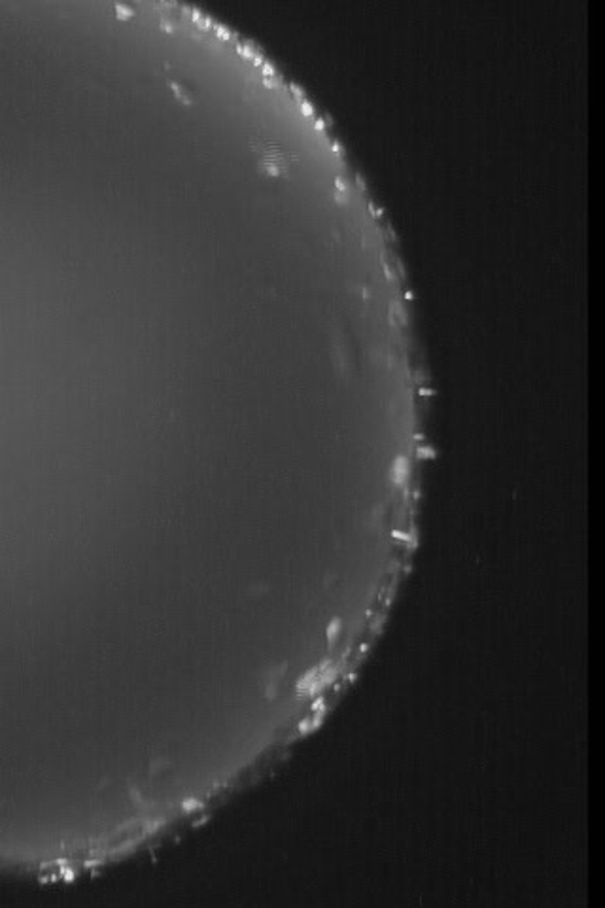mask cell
Segmentation results:
<instances>
[{
	"instance_id": "1",
	"label": "cell",
	"mask_w": 605,
	"mask_h": 908,
	"mask_svg": "<svg viewBox=\"0 0 605 908\" xmlns=\"http://www.w3.org/2000/svg\"><path fill=\"white\" fill-rule=\"evenodd\" d=\"M251 150H254L258 163L265 172L272 176H282L290 170L293 158L276 142L267 139H256L251 140Z\"/></svg>"
}]
</instances>
